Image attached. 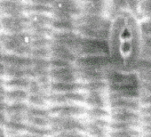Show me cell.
<instances>
[{
	"mask_svg": "<svg viewBox=\"0 0 151 137\" xmlns=\"http://www.w3.org/2000/svg\"><path fill=\"white\" fill-rule=\"evenodd\" d=\"M139 102L140 106H151V94L141 93Z\"/></svg>",
	"mask_w": 151,
	"mask_h": 137,
	"instance_id": "11",
	"label": "cell"
},
{
	"mask_svg": "<svg viewBox=\"0 0 151 137\" xmlns=\"http://www.w3.org/2000/svg\"><path fill=\"white\" fill-rule=\"evenodd\" d=\"M139 28L141 35L144 37H151V25L144 22L143 21L139 22Z\"/></svg>",
	"mask_w": 151,
	"mask_h": 137,
	"instance_id": "10",
	"label": "cell"
},
{
	"mask_svg": "<svg viewBox=\"0 0 151 137\" xmlns=\"http://www.w3.org/2000/svg\"><path fill=\"white\" fill-rule=\"evenodd\" d=\"M104 92H91L87 101L93 108L105 109L107 105V100L103 94Z\"/></svg>",
	"mask_w": 151,
	"mask_h": 137,
	"instance_id": "5",
	"label": "cell"
},
{
	"mask_svg": "<svg viewBox=\"0 0 151 137\" xmlns=\"http://www.w3.org/2000/svg\"><path fill=\"white\" fill-rule=\"evenodd\" d=\"M139 113L140 116H151V106H140Z\"/></svg>",
	"mask_w": 151,
	"mask_h": 137,
	"instance_id": "13",
	"label": "cell"
},
{
	"mask_svg": "<svg viewBox=\"0 0 151 137\" xmlns=\"http://www.w3.org/2000/svg\"><path fill=\"white\" fill-rule=\"evenodd\" d=\"M111 120L114 122L140 123V115L137 111L111 110Z\"/></svg>",
	"mask_w": 151,
	"mask_h": 137,
	"instance_id": "3",
	"label": "cell"
},
{
	"mask_svg": "<svg viewBox=\"0 0 151 137\" xmlns=\"http://www.w3.org/2000/svg\"><path fill=\"white\" fill-rule=\"evenodd\" d=\"M140 123H128V122H114L111 121L109 123V128L112 131H120V130H131V129H138L140 127Z\"/></svg>",
	"mask_w": 151,
	"mask_h": 137,
	"instance_id": "7",
	"label": "cell"
},
{
	"mask_svg": "<svg viewBox=\"0 0 151 137\" xmlns=\"http://www.w3.org/2000/svg\"><path fill=\"white\" fill-rule=\"evenodd\" d=\"M110 137H141V133L138 129L111 131Z\"/></svg>",
	"mask_w": 151,
	"mask_h": 137,
	"instance_id": "8",
	"label": "cell"
},
{
	"mask_svg": "<svg viewBox=\"0 0 151 137\" xmlns=\"http://www.w3.org/2000/svg\"><path fill=\"white\" fill-rule=\"evenodd\" d=\"M143 22H146V23H147V24H150V25H151V18L145 19V20H143Z\"/></svg>",
	"mask_w": 151,
	"mask_h": 137,
	"instance_id": "17",
	"label": "cell"
},
{
	"mask_svg": "<svg viewBox=\"0 0 151 137\" xmlns=\"http://www.w3.org/2000/svg\"><path fill=\"white\" fill-rule=\"evenodd\" d=\"M141 45H142V48L151 49V37H144V36H142Z\"/></svg>",
	"mask_w": 151,
	"mask_h": 137,
	"instance_id": "14",
	"label": "cell"
},
{
	"mask_svg": "<svg viewBox=\"0 0 151 137\" xmlns=\"http://www.w3.org/2000/svg\"><path fill=\"white\" fill-rule=\"evenodd\" d=\"M139 58L150 59V60H151V49L141 48V52H140V56H139Z\"/></svg>",
	"mask_w": 151,
	"mask_h": 137,
	"instance_id": "15",
	"label": "cell"
},
{
	"mask_svg": "<svg viewBox=\"0 0 151 137\" xmlns=\"http://www.w3.org/2000/svg\"><path fill=\"white\" fill-rule=\"evenodd\" d=\"M139 88H140V93L151 94V83L139 82Z\"/></svg>",
	"mask_w": 151,
	"mask_h": 137,
	"instance_id": "12",
	"label": "cell"
},
{
	"mask_svg": "<svg viewBox=\"0 0 151 137\" xmlns=\"http://www.w3.org/2000/svg\"><path fill=\"white\" fill-rule=\"evenodd\" d=\"M105 79L109 85H139L138 75L134 72H123L109 68L105 71Z\"/></svg>",
	"mask_w": 151,
	"mask_h": 137,
	"instance_id": "2",
	"label": "cell"
},
{
	"mask_svg": "<svg viewBox=\"0 0 151 137\" xmlns=\"http://www.w3.org/2000/svg\"><path fill=\"white\" fill-rule=\"evenodd\" d=\"M111 110H132L139 112L140 104L139 100L136 99H114L109 101Z\"/></svg>",
	"mask_w": 151,
	"mask_h": 137,
	"instance_id": "4",
	"label": "cell"
},
{
	"mask_svg": "<svg viewBox=\"0 0 151 137\" xmlns=\"http://www.w3.org/2000/svg\"><path fill=\"white\" fill-rule=\"evenodd\" d=\"M110 21L107 42L111 66L119 71L133 72L142 48L139 22L127 11L118 13Z\"/></svg>",
	"mask_w": 151,
	"mask_h": 137,
	"instance_id": "1",
	"label": "cell"
},
{
	"mask_svg": "<svg viewBox=\"0 0 151 137\" xmlns=\"http://www.w3.org/2000/svg\"><path fill=\"white\" fill-rule=\"evenodd\" d=\"M139 10L143 19L151 18V1H140L139 2Z\"/></svg>",
	"mask_w": 151,
	"mask_h": 137,
	"instance_id": "9",
	"label": "cell"
},
{
	"mask_svg": "<svg viewBox=\"0 0 151 137\" xmlns=\"http://www.w3.org/2000/svg\"><path fill=\"white\" fill-rule=\"evenodd\" d=\"M133 72L137 75L151 74V60L139 58L133 67Z\"/></svg>",
	"mask_w": 151,
	"mask_h": 137,
	"instance_id": "6",
	"label": "cell"
},
{
	"mask_svg": "<svg viewBox=\"0 0 151 137\" xmlns=\"http://www.w3.org/2000/svg\"><path fill=\"white\" fill-rule=\"evenodd\" d=\"M140 124L151 125V116H140Z\"/></svg>",
	"mask_w": 151,
	"mask_h": 137,
	"instance_id": "16",
	"label": "cell"
},
{
	"mask_svg": "<svg viewBox=\"0 0 151 137\" xmlns=\"http://www.w3.org/2000/svg\"><path fill=\"white\" fill-rule=\"evenodd\" d=\"M141 137H151V133H144L141 135Z\"/></svg>",
	"mask_w": 151,
	"mask_h": 137,
	"instance_id": "18",
	"label": "cell"
}]
</instances>
